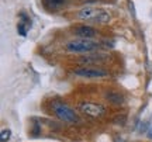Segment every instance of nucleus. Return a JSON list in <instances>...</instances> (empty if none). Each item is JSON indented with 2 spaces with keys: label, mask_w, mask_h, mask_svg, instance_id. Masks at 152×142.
Here are the masks:
<instances>
[{
  "label": "nucleus",
  "mask_w": 152,
  "mask_h": 142,
  "mask_svg": "<svg viewBox=\"0 0 152 142\" xmlns=\"http://www.w3.org/2000/svg\"><path fill=\"white\" fill-rule=\"evenodd\" d=\"M76 17L82 21L94 23V24H107L111 20V14L107 10H104L102 7H93V6L80 9L76 13Z\"/></svg>",
  "instance_id": "obj_1"
},
{
  "label": "nucleus",
  "mask_w": 152,
  "mask_h": 142,
  "mask_svg": "<svg viewBox=\"0 0 152 142\" xmlns=\"http://www.w3.org/2000/svg\"><path fill=\"white\" fill-rule=\"evenodd\" d=\"M102 48V44L94 41L92 38H77L72 39L66 44L65 49L69 54H90V52H96Z\"/></svg>",
  "instance_id": "obj_2"
},
{
  "label": "nucleus",
  "mask_w": 152,
  "mask_h": 142,
  "mask_svg": "<svg viewBox=\"0 0 152 142\" xmlns=\"http://www.w3.org/2000/svg\"><path fill=\"white\" fill-rule=\"evenodd\" d=\"M51 109L54 111V114L59 118V120L65 121V122H77L79 121V117L76 114L75 111L69 107V106H66L65 103H61V101H54L52 106H51Z\"/></svg>",
  "instance_id": "obj_3"
},
{
  "label": "nucleus",
  "mask_w": 152,
  "mask_h": 142,
  "mask_svg": "<svg viewBox=\"0 0 152 142\" xmlns=\"http://www.w3.org/2000/svg\"><path fill=\"white\" fill-rule=\"evenodd\" d=\"M73 75L79 77H86V79H100V77H107L110 72L97 66H83V68L73 69Z\"/></svg>",
  "instance_id": "obj_4"
},
{
  "label": "nucleus",
  "mask_w": 152,
  "mask_h": 142,
  "mask_svg": "<svg viewBox=\"0 0 152 142\" xmlns=\"http://www.w3.org/2000/svg\"><path fill=\"white\" fill-rule=\"evenodd\" d=\"M79 110L85 115H89L92 118H100L106 114V107L94 101H82L79 104Z\"/></svg>",
  "instance_id": "obj_5"
},
{
  "label": "nucleus",
  "mask_w": 152,
  "mask_h": 142,
  "mask_svg": "<svg viewBox=\"0 0 152 142\" xmlns=\"http://www.w3.org/2000/svg\"><path fill=\"white\" fill-rule=\"evenodd\" d=\"M110 59V56L107 54H102V52H90V54H83L82 56L77 58L76 62H79L82 65L86 66H94V65H100L104 63Z\"/></svg>",
  "instance_id": "obj_6"
},
{
  "label": "nucleus",
  "mask_w": 152,
  "mask_h": 142,
  "mask_svg": "<svg viewBox=\"0 0 152 142\" xmlns=\"http://www.w3.org/2000/svg\"><path fill=\"white\" fill-rule=\"evenodd\" d=\"M31 25H33L31 18H30L26 13H20V21H18V24H17V33L20 34L21 37H26L27 33L30 31Z\"/></svg>",
  "instance_id": "obj_7"
},
{
  "label": "nucleus",
  "mask_w": 152,
  "mask_h": 142,
  "mask_svg": "<svg viewBox=\"0 0 152 142\" xmlns=\"http://www.w3.org/2000/svg\"><path fill=\"white\" fill-rule=\"evenodd\" d=\"M73 31H75V34L77 37H80V38H93V37L97 35V31L93 27H90V25H86V24L77 25Z\"/></svg>",
  "instance_id": "obj_8"
},
{
  "label": "nucleus",
  "mask_w": 152,
  "mask_h": 142,
  "mask_svg": "<svg viewBox=\"0 0 152 142\" xmlns=\"http://www.w3.org/2000/svg\"><path fill=\"white\" fill-rule=\"evenodd\" d=\"M106 98H107L109 103H111L113 106H121V104H124V101H125L124 96L121 93H117V92H109V93L106 94Z\"/></svg>",
  "instance_id": "obj_9"
},
{
  "label": "nucleus",
  "mask_w": 152,
  "mask_h": 142,
  "mask_svg": "<svg viewBox=\"0 0 152 142\" xmlns=\"http://www.w3.org/2000/svg\"><path fill=\"white\" fill-rule=\"evenodd\" d=\"M44 7L48 9L49 11H56L59 10L61 7H64L65 4V0H42Z\"/></svg>",
  "instance_id": "obj_10"
},
{
  "label": "nucleus",
  "mask_w": 152,
  "mask_h": 142,
  "mask_svg": "<svg viewBox=\"0 0 152 142\" xmlns=\"http://www.w3.org/2000/svg\"><path fill=\"white\" fill-rule=\"evenodd\" d=\"M10 135H11L10 130H3V131H1V134H0V142H9Z\"/></svg>",
  "instance_id": "obj_11"
},
{
  "label": "nucleus",
  "mask_w": 152,
  "mask_h": 142,
  "mask_svg": "<svg viewBox=\"0 0 152 142\" xmlns=\"http://www.w3.org/2000/svg\"><path fill=\"white\" fill-rule=\"evenodd\" d=\"M128 9H130V11H131V14H132V17L135 18V17H137V13H135V9H134V3H132L131 0H128Z\"/></svg>",
  "instance_id": "obj_12"
},
{
  "label": "nucleus",
  "mask_w": 152,
  "mask_h": 142,
  "mask_svg": "<svg viewBox=\"0 0 152 142\" xmlns=\"http://www.w3.org/2000/svg\"><path fill=\"white\" fill-rule=\"evenodd\" d=\"M149 122H142L141 125H140V130H138V132H145V130H147V127Z\"/></svg>",
  "instance_id": "obj_13"
},
{
  "label": "nucleus",
  "mask_w": 152,
  "mask_h": 142,
  "mask_svg": "<svg viewBox=\"0 0 152 142\" xmlns=\"http://www.w3.org/2000/svg\"><path fill=\"white\" fill-rule=\"evenodd\" d=\"M147 135H148V138H149V139H152V127H151V128H149V130H148Z\"/></svg>",
  "instance_id": "obj_14"
},
{
  "label": "nucleus",
  "mask_w": 152,
  "mask_h": 142,
  "mask_svg": "<svg viewBox=\"0 0 152 142\" xmlns=\"http://www.w3.org/2000/svg\"><path fill=\"white\" fill-rule=\"evenodd\" d=\"M117 142H125L124 139H121V138H120V139H117Z\"/></svg>",
  "instance_id": "obj_15"
}]
</instances>
